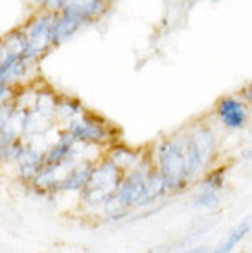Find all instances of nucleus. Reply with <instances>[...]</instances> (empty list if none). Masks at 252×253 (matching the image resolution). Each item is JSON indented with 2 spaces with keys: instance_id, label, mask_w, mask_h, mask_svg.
<instances>
[{
  "instance_id": "1",
  "label": "nucleus",
  "mask_w": 252,
  "mask_h": 253,
  "mask_svg": "<svg viewBox=\"0 0 252 253\" xmlns=\"http://www.w3.org/2000/svg\"><path fill=\"white\" fill-rule=\"evenodd\" d=\"M155 169L164 178L170 193H181L189 187L186 182V162H184L183 138H166L158 143L155 154Z\"/></svg>"
},
{
  "instance_id": "2",
  "label": "nucleus",
  "mask_w": 252,
  "mask_h": 253,
  "mask_svg": "<svg viewBox=\"0 0 252 253\" xmlns=\"http://www.w3.org/2000/svg\"><path fill=\"white\" fill-rule=\"evenodd\" d=\"M214 116L219 126L230 132L245 130L251 123V114L245 101L240 97V94H228L217 99L214 107Z\"/></svg>"
},
{
  "instance_id": "3",
  "label": "nucleus",
  "mask_w": 252,
  "mask_h": 253,
  "mask_svg": "<svg viewBox=\"0 0 252 253\" xmlns=\"http://www.w3.org/2000/svg\"><path fill=\"white\" fill-rule=\"evenodd\" d=\"M186 136L193 141V145L197 147V151L201 152L206 165L212 169L215 165V160H217V152H219V138H217L214 126L206 121H195L189 126Z\"/></svg>"
},
{
  "instance_id": "4",
  "label": "nucleus",
  "mask_w": 252,
  "mask_h": 253,
  "mask_svg": "<svg viewBox=\"0 0 252 253\" xmlns=\"http://www.w3.org/2000/svg\"><path fill=\"white\" fill-rule=\"evenodd\" d=\"M251 233H252V213L243 216L238 224H234L232 229L215 244L214 253H232Z\"/></svg>"
},
{
  "instance_id": "5",
  "label": "nucleus",
  "mask_w": 252,
  "mask_h": 253,
  "mask_svg": "<svg viewBox=\"0 0 252 253\" xmlns=\"http://www.w3.org/2000/svg\"><path fill=\"white\" fill-rule=\"evenodd\" d=\"M227 172L228 165H214L210 171L202 174V178L195 184V189L199 191H214V193H223L227 187Z\"/></svg>"
},
{
  "instance_id": "6",
  "label": "nucleus",
  "mask_w": 252,
  "mask_h": 253,
  "mask_svg": "<svg viewBox=\"0 0 252 253\" xmlns=\"http://www.w3.org/2000/svg\"><path fill=\"white\" fill-rule=\"evenodd\" d=\"M223 204V198H221V193H214V191H199L195 189L193 193V198H191V206L193 209H199V211H217Z\"/></svg>"
},
{
  "instance_id": "7",
  "label": "nucleus",
  "mask_w": 252,
  "mask_h": 253,
  "mask_svg": "<svg viewBox=\"0 0 252 253\" xmlns=\"http://www.w3.org/2000/svg\"><path fill=\"white\" fill-rule=\"evenodd\" d=\"M238 94H240V97L245 101L247 108H249V114H251V120H252V81L243 84Z\"/></svg>"
},
{
  "instance_id": "8",
  "label": "nucleus",
  "mask_w": 252,
  "mask_h": 253,
  "mask_svg": "<svg viewBox=\"0 0 252 253\" xmlns=\"http://www.w3.org/2000/svg\"><path fill=\"white\" fill-rule=\"evenodd\" d=\"M181 253H214V248L208 246H195V248H189V250H184Z\"/></svg>"
},
{
  "instance_id": "9",
  "label": "nucleus",
  "mask_w": 252,
  "mask_h": 253,
  "mask_svg": "<svg viewBox=\"0 0 252 253\" xmlns=\"http://www.w3.org/2000/svg\"><path fill=\"white\" fill-rule=\"evenodd\" d=\"M240 158L245 160V162H252V145L251 147H245V149L240 152Z\"/></svg>"
}]
</instances>
